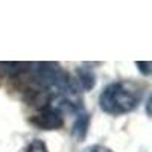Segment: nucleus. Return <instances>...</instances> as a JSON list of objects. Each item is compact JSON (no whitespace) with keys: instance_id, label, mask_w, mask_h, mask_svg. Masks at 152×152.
Listing matches in <instances>:
<instances>
[{"instance_id":"f257e3e1","label":"nucleus","mask_w":152,"mask_h":152,"mask_svg":"<svg viewBox=\"0 0 152 152\" xmlns=\"http://www.w3.org/2000/svg\"><path fill=\"white\" fill-rule=\"evenodd\" d=\"M142 99L134 84L128 82H113L108 84L99 96V107L104 113L120 116L132 111Z\"/></svg>"},{"instance_id":"f03ea898","label":"nucleus","mask_w":152,"mask_h":152,"mask_svg":"<svg viewBox=\"0 0 152 152\" xmlns=\"http://www.w3.org/2000/svg\"><path fill=\"white\" fill-rule=\"evenodd\" d=\"M29 123L43 131H55V129H61L64 126V117H62V114L59 111L53 108H44L37 116H32L29 119Z\"/></svg>"},{"instance_id":"7ed1b4c3","label":"nucleus","mask_w":152,"mask_h":152,"mask_svg":"<svg viewBox=\"0 0 152 152\" xmlns=\"http://www.w3.org/2000/svg\"><path fill=\"white\" fill-rule=\"evenodd\" d=\"M90 128V116L87 113H79L72 126V135L76 142H84Z\"/></svg>"},{"instance_id":"20e7f679","label":"nucleus","mask_w":152,"mask_h":152,"mask_svg":"<svg viewBox=\"0 0 152 152\" xmlns=\"http://www.w3.org/2000/svg\"><path fill=\"white\" fill-rule=\"evenodd\" d=\"M76 76H78V82L85 91H90L96 85V75L91 69L87 67H78L76 69Z\"/></svg>"},{"instance_id":"39448f33","label":"nucleus","mask_w":152,"mask_h":152,"mask_svg":"<svg viewBox=\"0 0 152 152\" xmlns=\"http://www.w3.org/2000/svg\"><path fill=\"white\" fill-rule=\"evenodd\" d=\"M24 152H49V149H47V145L43 140L35 138V140H32L26 146V151H24Z\"/></svg>"},{"instance_id":"423d86ee","label":"nucleus","mask_w":152,"mask_h":152,"mask_svg":"<svg viewBox=\"0 0 152 152\" xmlns=\"http://www.w3.org/2000/svg\"><path fill=\"white\" fill-rule=\"evenodd\" d=\"M135 66H137L138 72H142L145 76H149L151 75V62L149 61H137Z\"/></svg>"},{"instance_id":"0eeeda50","label":"nucleus","mask_w":152,"mask_h":152,"mask_svg":"<svg viewBox=\"0 0 152 152\" xmlns=\"http://www.w3.org/2000/svg\"><path fill=\"white\" fill-rule=\"evenodd\" d=\"M82 152H114V151L104 145H91V146H87Z\"/></svg>"}]
</instances>
